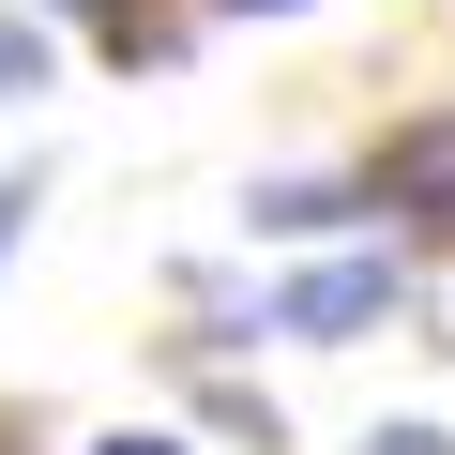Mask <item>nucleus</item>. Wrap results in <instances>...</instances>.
<instances>
[{
  "label": "nucleus",
  "mask_w": 455,
  "mask_h": 455,
  "mask_svg": "<svg viewBox=\"0 0 455 455\" xmlns=\"http://www.w3.org/2000/svg\"><path fill=\"white\" fill-rule=\"evenodd\" d=\"M410 304V274L395 259H319V274H289L274 304H259V334H304V349H349V334H379Z\"/></svg>",
  "instance_id": "1"
},
{
  "label": "nucleus",
  "mask_w": 455,
  "mask_h": 455,
  "mask_svg": "<svg viewBox=\"0 0 455 455\" xmlns=\"http://www.w3.org/2000/svg\"><path fill=\"white\" fill-rule=\"evenodd\" d=\"M364 197L410 228V243H455V107L395 122V137H379V167H364Z\"/></svg>",
  "instance_id": "2"
},
{
  "label": "nucleus",
  "mask_w": 455,
  "mask_h": 455,
  "mask_svg": "<svg viewBox=\"0 0 455 455\" xmlns=\"http://www.w3.org/2000/svg\"><path fill=\"white\" fill-rule=\"evenodd\" d=\"M243 212H259V228H289V243H304V228H334V212H349V182H259Z\"/></svg>",
  "instance_id": "3"
},
{
  "label": "nucleus",
  "mask_w": 455,
  "mask_h": 455,
  "mask_svg": "<svg viewBox=\"0 0 455 455\" xmlns=\"http://www.w3.org/2000/svg\"><path fill=\"white\" fill-rule=\"evenodd\" d=\"M16 92H46V31H31V16H0V107H16Z\"/></svg>",
  "instance_id": "4"
},
{
  "label": "nucleus",
  "mask_w": 455,
  "mask_h": 455,
  "mask_svg": "<svg viewBox=\"0 0 455 455\" xmlns=\"http://www.w3.org/2000/svg\"><path fill=\"white\" fill-rule=\"evenodd\" d=\"M16 228H31V167H16V182H0V259H16Z\"/></svg>",
  "instance_id": "5"
},
{
  "label": "nucleus",
  "mask_w": 455,
  "mask_h": 455,
  "mask_svg": "<svg viewBox=\"0 0 455 455\" xmlns=\"http://www.w3.org/2000/svg\"><path fill=\"white\" fill-rule=\"evenodd\" d=\"M107 455H182V440H107Z\"/></svg>",
  "instance_id": "6"
}]
</instances>
